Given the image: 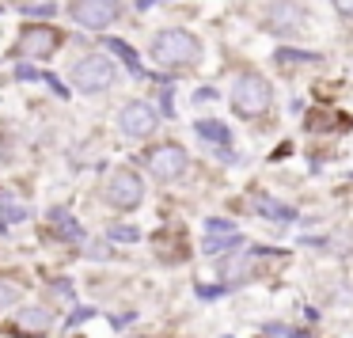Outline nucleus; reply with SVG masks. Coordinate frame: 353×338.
<instances>
[{
    "instance_id": "1",
    "label": "nucleus",
    "mask_w": 353,
    "mask_h": 338,
    "mask_svg": "<svg viewBox=\"0 0 353 338\" xmlns=\"http://www.w3.org/2000/svg\"><path fill=\"white\" fill-rule=\"evenodd\" d=\"M152 57L160 65H168V69H183V65H198L201 57V42L194 39L190 31H179V27H171V31H160L152 39Z\"/></svg>"
},
{
    "instance_id": "2",
    "label": "nucleus",
    "mask_w": 353,
    "mask_h": 338,
    "mask_svg": "<svg viewBox=\"0 0 353 338\" xmlns=\"http://www.w3.org/2000/svg\"><path fill=\"white\" fill-rule=\"evenodd\" d=\"M114 77H118V69H114V61H110L107 54H88L84 61H77V65H72V72H69L72 88L84 92V95L107 92V88L114 84Z\"/></svg>"
},
{
    "instance_id": "3",
    "label": "nucleus",
    "mask_w": 353,
    "mask_h": 338,
    "mask_svg": "<svg viewBox=\"0 0 353 338\" xmlns=\"http://www.w3.org/2000/svg\"><path fill=\"white\" fill-rule=\"evenodd\" d=\"M270 103H274L270 84L262 77H254V72H243V77L236 80V88H232V107H236V115H243V118L266 115Z\"/></svg>"
},
{
    "instance_id": "4",
    "label": "nucleus",
    "mask_w": 353,
    "mask_h": 338,
    "mask_svg": "<svg viewBox=\"0 0 353 338\" xmlns=\"http://www.w3.org/2000/svg\"><path fill=\"white\" fill-rule=\"evenodd\" d=\"M103 198H107L118 213H133V209L145 201V183H141V175H133V171H114L107 190H103Z\"/></svg>"
},
{
    "instance_id": "5",
    "label": "nucleus",
    "mask_w": 353,
    "mask_h": 338,
    "mask_svg": "<svg viewBox=\"0 0 353 338\" xmlns=\"http://www.w3.org/2000/svg\"><path fill=\"white\" fill-rule=\"evenodd\" d=\"M69 12H72V23H80L84 31H103L118 19L122 0H72Z\"/></svg>"
},
{
    "instance_id": "6",
    "label": "nucleus",
    "mask_w": 353,
    "mask_h": 338,
    "mask_svg": "<svg viewBox=\"0 0 353 338\" xmlns=\"http://www.w3.org/2000/svg\"><path fill=\"white\" fill-rule=\"evenodd\" d=\"M156 122H160V115L148 103H125L122 115H118V126H122L125 137H148L156 130Z\"/></svg>"
},
{
    "instance_id": "7",
    "label": "nucleus",
    "mask_w": 353,
    "mask_h": 338,
    "mask_svg": "<svg viewBox=\"0 0 353 338\" xmlns=\"http://www.w3.org/2000/svg\"><path fill=\"white\" fill-rule=\"evenodd\" d=\"M57 31L54 27H39V23H31V27H23V39H19V54L23 57H50L57 50Z\"/></svg>"
},
{
    "instance_id": "8",
    "label": "nucleus",
    "mask_w": 353,
    "mask_h": 338,
    "mask_svg": "<svg viewBox=\"0 0 353 338\" xmlns=\"http://www.w3.org/2000/svg\"><path fill=\"white\" fill-rule=\"evenodd\" d=\"M148 171H152L156 179H179L186 171V152L179 145H160L148 156Z\"/></svg>"
},
{
    "instance_id": "9",
    "label": "nucleus",
    "mask_w": 353,
    "mask_h": 338,
    "mask_svg": "<svg viewBox=\"0 0 353 338\" xmlns=\"http://www.w3.org/2000/svg\"><path fill=\"white\" fill-rule=\"evenodd\" d=\"M266 23H270V31H296V27L304 23V12H300V4H292V0H274Z\"/></svg>"
},
{
    "instance_id": "10",
    "label": "nucleus",
    "mask_w": 353,
    "mask_h": 338,
    "mask_svg": "<svg viewBox=\"0 0 353 338\" xmlns=\"http://www.w3.org/2000/svg\"><path fill=\"white\" fill-rule=\"evenodd\" d=\"M12 323H16V330H23V335H42V330H50V323H54V312H50V308H42V304L19 308Z\"/></svg>"
},
{
    "instance_id": "11",
    "label": "nucleus",
    "mask_w": 353,
    "mask_h": 338,
    "mask_svg": "<svg viewBox=\"0 0 353 338\" xmlns=\"http://www.w3.org/2000/svg\"><path fill=\"white\" fill-rule=\"evenodd\" d=\"M239 243V232H236V224H228V221H209L205 224V251H224V247H236Z\"/></svg>"
},
{
    "instance_id": "12",
    "label": "nucleus",
    "mask_w": 353,
    "mask_h": 338,
    "mask_svg": "<svg viewBox=\"0 0 353 338\" xmlns=\"http://www.w3.org/2000/svg\"><path fill=\"white\" fill-rule=\"evenodd\" d=\"M194 130H198L205 141H213V145H228V141H232V137H228V130H224L221 122H213V118H201V122L194 126Z\"/></svg>"
},
{
    "instance_id": "13",
    "label": "nucleus",
    "mask_w": 353,
    "mask_h": 338,
    "mask_svg": "<svg viewBox=\"0 0 353 338\" xmlns=\"http://www.w3.org/2000/svg\"><path fill=\"white\" fill-rule=\"evenodd\" d=\"M54 221L61 224V239H72V243H80V239H84L80 224H77V221H69V217H65V209H54Z\"/></svg>"
},
{
    "instance_id": "14",
    "label": "nucleus",
    "mask_w": 353,
    "mask_h": 338,
    "mask_svg": "<svg viewBox=\"0 0 353 338\" xmlns=\"http://www.w3.org/2000/svg\"><path fill=\"white\" fill-rule=\"evenodd\" d=\"M103 46H107L110 54H118V57H122V61L130 65L133 72H141V65H137V54H133V50L125 46V42H118V39H107V42H103Z\"/></svg>"
},
{
    "instance_id": "15",
    "label": "nucleus",
    "mask_w": 353,
    "mask_h": 338,
    "mask_svg": "<svg viewBox=\"0 0 353 338\" xmlns=\"http://www.w3.org/2000/svg\"><path fill=\"white\" fill-rule=\"evenodd\" d=\"M0 213H4V217H12V221H23V217H27V209L19 206L16 198H8V194H0Z\"/></svg>"
},
{
    "instance_id": "16",
    "label": "nucleus",
    "mask_w": 353,
    "mask_h": 338,
    "mask_svg": "<svg viewBox=\"0 0 353 338\" xmlns=\"http://www.w3.org/2000/svg\"><path fill=\"white\" fill-rule=\"evenodd\" d=\"M16 300H19V289H16V285L0 281V308H12Z\"/></svg>"
},
{
    "instance_id": "17",
    "label": "nucleus",
    "mask_w": 353,
    "mask_h": 338,
    "mask_svg": "<svg viewBox=\"0 0 353 338\" xmlns=\"http://www.w3.org/2000/svg\"><path fill=\"white\" fill-rule=\"evenodd\" d=\"M110 236H114V239H122V243H130V239H137V236H141V232H137V228H114Z\"/></svg>"
},
{
    "instance_id": "18",
    "label": "nucleus",
    "mask_w": 353,
    "mask_h": 338,
    "mask_svg": "<svg viewBox=\"0 0 353 338\" xmlns=\"http://www.w3.org/2000/svg\"><path fill=\"white\" fill-rule=\"evenodd\" d=\"M54 292H57L61 300H69V297H72V285H69V281H54Z\"/></svg>"
},
{
    "instance_id": "19",
    "label": "nucleus",
    "mask_w": 353,
    "mask_h": 338,
    "mask_svg": "<svg viewBox=\"0 0 353 338\" xmlns=\"http://www.w3.org/2000/svg\"><path fill=\"white\" fill-rule=\"evenodd\" d=\"M334 8L342 12V16H353V0H334Z\"/></svg>"
}]
</instances>
